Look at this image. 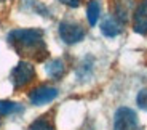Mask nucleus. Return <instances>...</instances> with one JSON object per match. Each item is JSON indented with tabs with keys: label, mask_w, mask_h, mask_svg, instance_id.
<instances>
[{
	"label": "nucleus",
	"mask_w": 147,
	"mask_h": 130,
	"mask_svg": "<svg viewBox=\"0 0 147 130\" xmlns=\"http://www.w3.org/2000/svg\"><path fill=\"white\" fill-rule=\"evenodd\" d=\"M8 44L22 56L32 58L35 61H43L48 56L45 45L43 31L29 27V29H15L8 34Z\"/></svg>",
	"instance_id": "obj_1"
},
{
	"label": "nucleus",
	"mask_w": 147,
	"mask_h": 130,
	"mask_svg": "<svg viewBox=\"0 0 147 130\" xmlns=\"http://www.w3.org/2000/svg\"><path fill=\"white\" fill-rule=\"evenodd\" d=\"M59 37L64 44L67 45H74V44H78L85 39L86 35V31L85 27L82 26L80 22H75V21H61L59 22Z\"/></svg>",
	"instance_id": "obj_2"
},
{
	"label": "nucleus",
	"mask_w": 147,
	"mask_h": 130,
	"mask_svg": "<svg viewBox=\"0 0 147 130\" xmlns=\"http://www.w3.org/2000/svg\"><path fill=\"white\" fill-rule=\"evenodd\" d=\"M11 84L16 90L22 88V87L29 85L30 82L35 79V69L29 61H19L13 71H11Z\"/></svg>",
	"instance_id": "obj_3"
},
{
	"label": "nucleus",
	"mask_w": 147,
	"mask_h": 130,
	"mask_svg": "<svg viewBox=\"0 0 147 130\" xmlns=\"http://www.w3.org/2000/svg\"><path fill=\"white\" fill-rule=\"evenodd\" d=\"M114 130H141L138 114L126 106L118 108L114 116Z\"/></svg>",
	"instance_id": "obj_4"
},
{
	"label": "nucleus",
	"mask_w": 147,
	"mask_h": 130,
	"mask_svg": "<svg viewBox=\"0 0 147 130\" xmlns=\"http://www.w3.org/2000/svg\"><path fill=\"white\" fill-rule=\"evenodd\" d=\"M58 97V90L50 85H38L29 92V100L34 106H43L51 103Z\"/></svg>",
	"instance_id": "obj_5"
},
{
	"label": "nucleus",
	"mask_w": 147,
	"mask_h": 130,
	"mask_svg": "<svg viewBox=\"0 0 147 130\" xmlns=\"http://www.w3.org/2000/svg\"><path fill=\"white\" fill-rule=\"evenodd\" d=\"M133 31L139 35H147V0H141L133 11Z\"/></svg>",
	"instance_id": "obj_6"
},
{
	"label": "nucleus",
	"mask_w": 147,
	"mask_h": 130,
	"mask_svg": "<svg viewBox=\"0 0 147 130\" xmlns=\"http://www.w3.org/2000/svg\"><path fill=\"white\" fill-rule=\"evenodd\" d=\"M114 18L118 22L125 24L133 16V8H134V0H114Z\"/></svg>",
	"instance_id": "obj_7"
},
{
	"label": "nucleus",
	"mask_w": 147,
	"mask_h": 130,
	"mask_svg": "<svg viewBox=\"0 0 147 130\" xmlns=\"http://www.w3.org/2000/svg\"><path fill=\"white\" fill-rule=\"evenodd\" d=\"M121 26H123L121 22H118L112 15H109L101 22V32L106 37H117L118 34H121Z\"/></svg>",
	"instance_id": "obj_8"
},
{
	"label": "nucleus",
	"mask_w": 147,
	"mask_h": 130,
	"mask_svg": "<svg viewBox=\"0 0 147 130\" xmlns=\"http://www.w3.org/2000/svg\"><path fill=\"white\" fill-rule=\"evenodd\" d=\"M45 72H47L48 77L55 79H61L64 74H66V63L63 60H51L45 64Z\"/></svg>",
	"instance_id": "obj_9"
},
{
	"label": "nucleus",
	"mask_w": 147,
	"mask_h": 130,
	"mask_svg": "<svg viewBox=\"0 0 147 130\" xmlns=\"http://www.w3.org/2000/svg\"><path fill=\"white\" fill-rule=\"evenodd\" d=\"M101 16V5L98 0H90L86 7V18H88L90 26H96V22L99 21Z\"/></svg>",
	"instance_id": "obj_10"
},
{
	"label": "nucleus",
	"mask_w": 147,
	"mask_h": 130,
	"mask_svg": "<svg viewBox=\"0 0 147 130\" xmlns=\"http://www.w3.org/2000/svg\"><path fill=\"white\" fill-rule=\"evenodd\" d=\"M22 106L15 101H8V100H0V116H10L15 112H21Z\"/></svg>",
	"instance_id": "obj_11"
},
{
	"label": "nucleus",
	"mask_w": 147,
	"mask_h": 130,
	"mask_svg": "<svg viewBox=\"0 0 147 130\" xmlns=\"http://www.w3.org/2000/svg\"><path fill=\"white\" fill-rule=\"evenodd\" d=\"M29 130H55V125L47 116H42L38 119H35L29 125Z\"/></svg>",
	"instance_id": "obj_12"
},
{
	"label": "nucleus",
	"mask_w": 147,
	"mask_h": 130,
	"mask_svg": "<svg viewBox=\"0 0 147 130\" xmlns=\"http://www.w3.org/2000/svg\"><path fill=\"white\" fill-rule=\"evenodd\" d=\"M136 103L141 109L147 111V88L139 90V93H138V97H136Z\"/></svg>",
	"instance_id": "obj_13"
},
{
	"label": "nucleus",
	"mask_w": 147,
	"mask_h": 130,
	"mask_svg": "<svg viewBox=\"0 0 147 130\" xmlns=\"http://www.w3.org/2000/svg\"><path fill=\"white\" fill-rule=\"evenodd\" d=\"M90 72H91V64H90V58H86L78 67V77H88Z\"/></svg>",
	"instance_id": "obj_14"
},
{
	"label": "nucleus",
	"mask_w": 147,
	"mask_h": 130,
	"mask_svg": "<svg viewBox=\"0 0 147 130\" xmlns=\"http://www.w3.org/2000/svg\"><path fill=\"white\" fill-rule=\"evenodd\" d=\"M58 2H61L63 5L70 7V8H77V7H80V3H82V0H58Z\"/></svg>",
	"instance_id": "obj_15"
},
{
	"label": "nucleus",
	"mask_w": 147,
	"mask_h": 130,
	"mask_svg": "<svg viewBox=\"0 0 147 130\" xmlns=\"http://www.w3.org/2000/svg\"><path fill=\"white\" fill-rule=\"evenodd\" d=\"M0 2H7V0H0Z\"/></svg>",
	"instance_id": "obj_16"
}]
</instances>
